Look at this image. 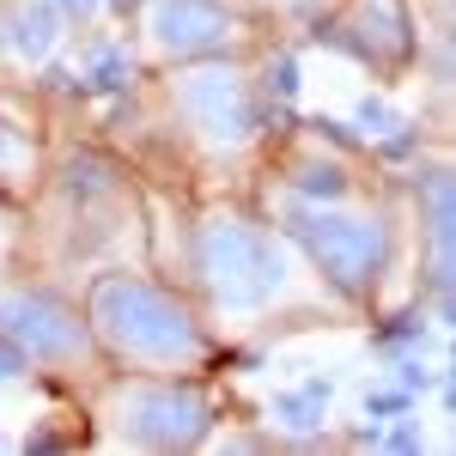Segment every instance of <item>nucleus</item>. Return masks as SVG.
<instances>
[{
    "mask_svg": "<svg viewBox=\"0 0 456 456\" xmlns=\"http://www.w3.org/2000/svg\"><path fill=\"white\" fill-rule=\"evenodd\" d=\"M92 329L122 359H141V365H189V359H201L195 316L183 311L165 286L141 281V274H104L92 286Z\"/></svg>",
    "mask_w": 456,
    "mask_h": 456,
    "instance_id": "obj_1",
    "label": "nucleus"
},
{
    "mask_svg": "<svg viewBox=\"0 0 456 456\" xmlns=\"http://www.w3.org/2000/svg\"><path fill=\"white\" fill-rule=\"evenodd\" d=\"M195 268L219 311H256L286 286V249L244 213H213L195 238Z\"/></svg>",
    "mask_w": 456,
    "mask_h": 456,
    "instance_id": "obj_2",
    "label": "nucleus"
},
{
    "mask_svg": "<svg viewBox=\"0 0 456 456\" xmlns=\"http://www.w3.org/2000/svg\"><path fill=\"white\" fill-rule=\"evenodd\" d=\"M286 232L311 249V262L341 286L347 298H365L389 262V225L378 213H341L335 201H292Z\"/></svg>",
    "mask_w": 456,
    "mask_h": 456,
    "instance_id": "obj_3",
    "label": "nucleus"
},
{
    "mask_svg": "<svg viewBox=\"0 0 456 456\" xmlns=\"http://www.w3.org/2000/svg\"><path fill=\"white\" fill-rule=\"evenodd\" d=\"M213 426V408L189 384H128L116 395V438L134 451H189Z\"/></svg>",
    "mask_w": 456,
    "mask_h": 456,
    "instance_id": "obj_4",
    "label": "nucleus"
},
{
    "mask_svg": "<svg viewBox=\"0 0 456 456\" xmlns=\"http://www.w3.org/2000/svg\"><path fill=\"white\" fill-rule=\"evenodd\" d=\"M171 98H176V116H183L213 152H238V146L256 134L249 79L238 68H225V61H208V55H201V68L176 73Z\"/></svg>",
    "mask_w": 456,
    "mask_h": 456,
    "instance_id": "obj_5",
    "label": "nucleus"
},
{
    "mask_svg": "<svg viewBox=\"0 0 456 456\" xmlns=\"http://www.w3.org/2000/svg\"><path fill=\"white\" fill-rule=\"evenodd\" d=\"M0 335L31 365H61V359H79L92 347V322H79V311L43 286H6L0 292Z\"/></svg>",
    "mask_w": 456,
    "mask_h": 456,
    "instance_id": "obj_6",
    "label": "nucleus"
},
{
    "mask_svg": "<svg viewBox=\"0 0 456 456\" xmlns=\"http://www.w3.org/2000/svg\"><path fill=\"white\" fill-rule=\"evenodd\" d=\"M316 43L347 49V55L365 61V68H384L389 73L395 61L414 55V25H408V6H402V0H353L347 19L316 25Z\"/></svg>",
    "mask_w": 456,
    "mask_h": 456,
    "instance_id": "obj_7",
    "label": "nucleus"
},
{
    "mask_svg": "<svg viewBox=\"0 0 456 456\" xmlns=\"http://www.w3.org/2000/svg\"><path fill=\"white\" fill-rule=\"evenodd\" d=\"M232 12L219 0H146V43L171 61H201L232 43Z\"/></svg>",
    "mask_w": 456,
    "mask_h": 456,
    "instance_id": "obj_8",
    "label": "nucleus"
},
{
    "mask_svg": "<svg viewBox=\"0 0 456 456\" xmlns=\"http://www.w3.org/2000/svg\"><path fill=\"white\" fill-rule=\"evenodd\" d=\"M414 195L426 232V286L438 298V322H451V171H426Z\"/></svg>",
    "mask_w": 456,
    "mask_h": 456,
    "instance_id": "obj_9",
    "label": "nucleus"
},
{
    "mask_svg": "<svg viewBox=\"0 0 456 456\" xmlns=\"http://www.w3.org/2000/svg\"><path fill=\"white\" fill-rule=\"evenodd\" d=\"M61 6L55 0H12L0 12V55L19 61V68H43L61 43Z\"/></svg>",
    "mask_w": 456,
    "mask_h": 456,
    "instance_id": "obj_10",
    "label": "nucleus"
},
{
    "mask_svg": "<svg viewBox=\"0 0 456 456\" xmlns=\"http://www.w3.org/2000/svg\"><path fill=\"white\" fill-rule=\"evenodd\" d=\"M329 402H335V384H329V378H305L298 389H281L268 414H274V426H286V432H316L322 414H329Z\"/></svg>",
    "mask_w": 456,
    "mask_h": 456,
    "instance_id": "obj_11",
    "label": "nucleus"
},
{
    "mask_svg": "<svg viewBox=\"0 0 456 456\" xmlns=\"http://www.w3.org/2000/svg\"><path fill=\"white\" fill-rule=\"evenodd\" d=\"M79 86L128 92V86H134V61H128V49H116V43H92V49H86V79H79Z\"/></svg>",
    "mask_w": 456,
    "mask_h": 456,
    "instance_id": "obj_12",
    "label": "nucleus"
},
{
    "mask_svg": "<svg viewBox=\"0 0 456 456\" xmlns=\"http://www.w3.org/2000/svg\"><path fill=\"white\" fill-rule=\"evenodd\" d=\"M292 189L305 201H341L347 195V176H341V165H305V171L292 176Z\"/></svg>",
    "mask_w": 456,
    "mask_h": 456,
    "instance_id": "obj_13",
    "label": "nucleus"
},
{
    "mask_svg": "<svg viewBox=\"0 0 456 456\" xmlns=\"http://www.w3.org/2000/svg\"><path fill=\"white\" fill-rule=\"evenodd\" d=\"M420 341H426V316H395V322L378 329L371 347H378V353H402V347H420Z\"/></svg>",
    "mask_w": 456,
    "mask_h": 456,
    "instance_id": "obj_14",
    "label": "nucleus"
},
{
    "mask_svg": "<svg viewBox=\"0 0 456 456\" xmlns=\"http://www.w3.org/2000/svg\"><path fill=\"white\" fill-rule=\"evenodd\" d=\"M353 122L365 128V141H384L389 128H402L408 116H395V110H389L384 98H359V110H353Z\"/></svg>",
    "mask_w": 456,
    "mask_h": 456,
    "instance_id": "obj_15",
    "label": "nucleus"
},
{
    "mask_svg": "<svg viewBox=\"0 0 456 456\" xmlns=\"http://www.w3.org/2000/svg\"><path fill=\"white\" fill-rule=\"evenodd\" d=\"M414 408V395L395 384V389H365V420H402Z\"/></svg>",
    "mask_w": 456,
    "mask_h": 456,
    "instance_id": "obj_16",
    "label": "nucleus"
},
{
    "mask_svg": "<svg viewBox=\"0 0 456 456\" xmlns=\"http://www.w3.org/2000/svg\"><path fill=\"white\" fill-rule=\"evenodd\" d=\"M268 98H274V104H292V98H298V61H292V55H274V61H268Z\"/></svg>",
    "mask_w": 456,
    "mask_h": 456,
    "instance_id": "obj_17",
    "label": "nucleus"
},
{
    "mask_svg": "<svg viewBox=\"0 0 456 456\" xmlns=\"http://www.w3.org/2000/svg\"><path fill=\"white\" fill-rule=\"evenodd\" d=\"M378 444L384 451H426V432L414 420H402V426H389V432H378Z\"/></svg>",
    "mask_w": 456,
    "mask_h": 456,
    "instance_id": "obj_18",
    "label": "nucleus"
},
{
    "mask_svg": "<svg viewBox=\"0 0 456 456\" xmlns=\"http://www.w3.org/2000/svg\"><path fill=\"white\" fill-rule=\"evenodd\" d=\"M395 384L408 389V395H426V389H432V371H426L420 359H402V365H395Z\"/></svg>",
    "mask_w": 456,
    "mask_h": 456,
    "instance_id": "obj_19",
    "label": "nucleus"
},
{
    "mask_svg": "<svg viewBox=\"0 0 456 456\" xmlns=\"http://www.w3.org/2000/svg\"><path fill=\"white\" fill-rule=\"evenodd\" d=\"M25 365H31V359H25V353H19L12 341H6V335H0V378H19Z\"/></svg>",
    "mask_w": 456,
    "mask_h": 456,
    "instance_id": "obj_20",
    "label": "nucleus"
},
{
    "mask_svg": "<svg viewBox=\"0 0 456 456\" xmlns=\"http://www.w3.org/2000/svg\"><path fill=\"white\" fill-rule=\"evenodd\" d=\"M55 6H61L68 19H98V6H104V0H55Z\"/></svg>",
    "mask_w": 456,
    "mask_h": 456,
    "instance_id": "obj_21",
    "label": "nucleus"
},
{
    "mask_svg": "<svg viewBox=\"0 0 456 456\" xmlns=\"http://www.w3.org/2000/svg\"><path fill=\"white\" fill-rule=\"evenodd\" d=\"M286 6H292V12H316L322 0H286Z\"/></svg>",
    "mask_w": 456,
    "mask_h": 456,
    "instance_id": "obj_22",
    "label": "nucleus"
},
{
    "mask_svg": "<svg viewBox=\"0 0 456 456\" xmlns=\"http://www.w3.org/2000/svg\"><path fill=\"white\" fill-rule=\"evenodd\" d=\"M6 152H12V134H6V122H0V165H6Z\"/></svg>",
    "mask_w": 456,
    "mask_h": 456,
    "instance_id": "obj_23",
    "label": "nucleus"
},
{
    "mask_svg": "<svg viewBox=\"0 0 456 456\" xmlns=\"http://www.w3.org/2000/svg\"><path fill=\"white\" fill-rule=\"evenodd\" d=\"M116 6H122V12H128V6H146V0H116Z\"/></svg>",
    "mask_w": 456,
    "mask_h": 456,
    "instance_id": "obj_24",
    "label": "nucleus"
}]
</instances>
